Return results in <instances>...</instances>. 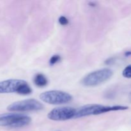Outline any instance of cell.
Masks as SVG:
<instances>
[{
    "label": "cell",
    "mask_w": 131,
    "mask_h": 131,
    "mask_svg": "<svg viewBox=\"0 0 131 131\" xmlns=\"http://www.w3.org/2000/svg\"><path fill=\"white\" fill-rule=\"evenodd\" d=\"M40 99L47 104L58 105L70 102L72 100V96L63 91L51 90L41 93Z\"/></svg>",
    "instance_id": "277c9868"
},
{
    "label": "cell",
    "mask_w": 131,
    "mask_h": 131,
    "mask_svg": "<svg viewBox=\"0 0 131 131\" xmlns=\"http://www.w3.org/2000/svg\"><path fill=\"white\" fill-rule=\"evenodd\" d=\"M76 109L71 107H56L47 115L49 119L54 121H65L74 118Z\"/></svg>",
    "instance_id": "8992f818"
},
{
    "label": "cell",
    "mask_w": 131,
    "mask_h": 131,
    "mask_svg": "<svg viewBox=\"0 0 131 131\" xmlns=\"http://www.w3.org/2000/svg\"><path fill=\"white\" fill-rule=\"evenodd\" d=\"M29 116L19 113H9L0 116V125L11 128H20L30 124Z\"/></svg>",
    "instance_id": "3957f363"
},
{
    "label": "cell",
    "mask_w": 131,
    "mask_h": 131,
    "mask_svg": "<svg viewBox=\"0 0 131 131\" xmlns=\"http://www.w3.org/2000/svg\"><path fill=\"white\" fill-rule=\"evenodd\" d=\"M43 109V105L38 101L33 99L15 102L10 104L7 107L8 111L12 112L37 111Z\"/></svg>",
    "instance_id": "5b68a950"
},
{
    "label": "cell",
    "mask_w": 131,
    "mask_h": 131,
    "mask_svg": "<svg viewBox=\"0 0 131 131\" xmlns=\"http://www.w3.org/2000/svg\"><path fill=\"white\" fill-rule=\"evenodd\" d=\"M32 92V90L31 87L29 86V84L24 81L23 84L20 85L19 87V90H18L17 93L20 95H27L31 94Z\"/></svg>",
    "instance_id": "9c48e42d"
},
{
    "label": "cell",
    "mask_w": 131,
    "mask_h": 131,
    "mask_svg": "<svg viewBox=\"0 0 131 131\" xmlns=\"http://www.w3.org/2000/svg\"><path fill=\"white\" fill-rule=\"evenodd\" d=\"M25 81L21 79H8L0 82V93H17Z\"/></svg>",
    "instance_id": "52a82bcc"
},
{
    "label": "cell",
    "mask_w": 131,
    "mask_h": 131,
    "mask_svg": "<svg viewBox=\"0 0 131 131\" xmlns=\"http://www.w3.org/2000/svg\"><path fill=\"white\" fill-rule=\"evenodd\" d=\"M60 60H61V57H60V55H54L50 59L49 64L51 65H54L56 63H57L58 62H59Z\"/></svg>",
    "instance_id": "8fae6325"
},
{
    "label": "cell",
    "mask_w": 131,
    "mask_h": 131,
    "mask_svg": "<svg viewBox=\"0 0 131 131\" xmlns=\"http://www.w3.org/2000/svg\"><path fill=\"white\" fill-rule=\"evenodd\" d=\"M122 75L125 78H131V65H128L124 69Z\"/></svg>",
    "instance_id": "30bf717a"
},
{
    "label": "cell",
    "mask_w": 131,
    "mask_h": 131,
    "mask_svg": "<svg viewBox=\"0 0 131 131\" xmlns=\"http://www.w3.org/2000/svg\"><path fill=\"white\" fill-rule=\"evenodd\" d=\"M129 101H130L131 102V92H130V94H129Z\"/></svg>",
    "instance_id": "9a60e30c"
},
{
    "label": "cell",
    "mask_w": 131,
    "mask_h": 131,
    "mask_svg": "<svg viewBox=\"0 0 131 131\" xmlns=\"http://www.w3.org/2000/svg\"><path fill=\"white\" fill-rule=\"evenodd\" d=\"M128 108L129 107L127 106H106L100 104H88L76 109L74 118H79L90 115H98L110 111L125 110Z\"/></svg>",
    "instance_id": "6da1fadb"
},
{
    "label": "cell",
    "mask_w": 131,
    "mask_h": 131,
    "mask_svg": "<svg viewBox=\"0 0 131 131\" xmlns=\"http://www.w3.org/2000/svg\"><path fill=\"white\" fill-rule=\"evenodd\" d=\"M125 55L126 56H131V51H127V52L125 53Z\"/></svg>",
    "instance_id": "5bb4252c"
},
{
    "label": "cell",
    "mask_w": 131,
    "mask_h": 131,
    "mask_svg": "<svg viewBox=\"0 0 131 131\" xmlns=\"http://www.w3.org/2000/svg\"><path fill=\"white\" fill-rule=\"evenodd\" d=\"M113 72L110 69H102L91 72L86 75L81 81V84L85 86H95L108 81Z\"/></svg>",
    "instance_id": "7a4b0ae2"
},
{
    "label": "cell",
    "mask_w": 131,
    "mask_h": 131,
    "mask_svg": "<svg viewBox=\"0 0 131 131\" xmlns=\"http://www.w3.org/2000/svg\"><path fill=\"white\" fill-rule=\"evenodd\" d=\"M33 81L37 86L40 87V88L46 86L48 83V81L46 77L42 74H37L35 76Z\"/></svg>",
    "instance_id": "ba28073f"
},
{
    "label": "cell",
    "mask_w": 131,
    "mask_h": 131,
    "mask_svg": "<svg viewBox=\"0 0 131 131\" xmlns=\"http://www.w3.org/2000/svg\"><path fill=\"white\" fill-rule=\"evenodd\" d=\"M59 23L62 26H66L69 24V20L64 16H61L59 18Z\"/></svg>",
    "instance_id": "7c38bea8"
},
{
    "label": "cell",
    "mask_w": 131,
    "mask_h": 131,
    "mask_svg": "<svg viewBox=\"0 0 131 131\" xmlns=\"http://www.w3.org/2000/svg\"><path fill=\"white\" fill-rule=\"evenodd\" d=\"M115 63V58H110L107 59L106 61H105V64L107 65H112L113 63Z\"/></svg>",
    "instance_id": "4fadbf2b"
}]
</instances>
